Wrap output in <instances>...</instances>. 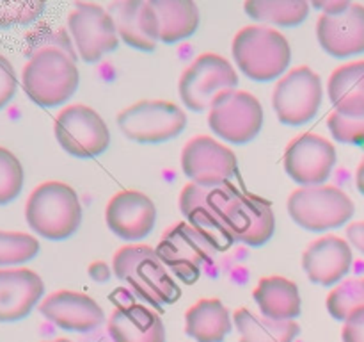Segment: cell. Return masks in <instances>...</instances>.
Listing matches in <instances>:
<instances>
[{"instance_id": "603a6c76", "label": "cell", "mask_w": 364, "mask_h": 342, "mask_svg": "<svg viewBox=\"0 0 364 342\" xmlns=\"http://www.w3.org/2000/svg\"><path fill=\"white\" fill-rule=\"evenodd\" d=\"M107 330L112 342H166V326L155 310L121 305L110 314Z\"/></svg>"}, {"instance_id": "5b68a950", "label": "cell", "mask_w": 364, "mask_h": 342, "mask_svg": "<svg viewBox=\"0 0 364 342\" xmlns=\"http://www.w3.org/2000/svg\"><path fill=\"white\" fill-rule=\"evenodd\" d=\"M287 207L291 219L309 232H327L343 227L355 212L350 196L336 185L295 189Z\"/></svg>"}, {"instance_id": "ac0fdd59", "label": "cell", "mask_w": 364, "mask_h": 342, "mask_svg": "<svg viewBox=\"0 0 364 342\" xmlns=\"http://www.w3.org/2000/svg\"><path fill=\"white\" fill-rule=\"evenodd\" d=\"M39 312L55 326L77 333H89L105 323V312L98 301L77 291L52 292L41 301Z\"/></svg>"}, {"instance_id": "b9f144b4", "label": "cell", "mask_w": 364, "mask_h": 342, "mask_svg": "<svg viewBox=\"0 0 364 342\" xmlns=\"http://www.w3.org/2000/svg\"><path fill=\"white\" fill-rule=\"evenodd\" d=\"M355 185H358L359 192L364 195V157L361 162H359L358 171H355Z\"/></svg>"}, {"instance_id": "5bb4252c", "label": "cell", "mask_w": 364, "mask_h": 342, "mask_svg": "<svg viewBox=\"0 0 364 342\" xmlns=\"http://www.w3.org/2000/svg\"><path fill=\"white\" fill-rule=\"evenodd\" d=\"M276 230V216L267 200L249 192H238L226 205L223 232L230 242L247 246L267 244Z\"/></svg>"}, {"instance_id": "3957f363", "label": "cell", "mask_w": 364, "mask_h": 342, "mask_svg": "<svg viewBox=\"0 0 364 342\" xmlns=\"http://www.w3.org/2000/svg\"><path fill=\"white\" fill-rule=\"evenodd\" d=\"M233 59L245 77L269 82L288 70L291 48L288 39L276 28L247 25L235 34L231 45Z\"/></svg>"}, {"instance_id": "f546056e", "label": "cell", "mask_w": 364, "mask_h": 342, "mask_svg": "<svg viewBox=\"0 0 364 342\" xmlns=\"http://www.w3.org/2000/svg\"><path fill=\"white\" fill-rule=\"evenodd\" d=\"M364 306V278L340 281L327 296V310L338 321H347L355 310Z\"/></svg>"}, {"instance_id": "d6986e66", "label": "cell", "mask_w": 364, "mask_h": 342, "mask_svg": "<svg viewBox=\"0 0 364 342\" xmlns=\"http://www.w3.org/2000/svg\"><path fill=\"white\" fill-rule=\"evenodd\" d=\"M320 46L336 59L364 53V6L350 2L336 14H320L316 21Z\"/></svg>"}, {"instance_id": "484cf974", "label": "cell", "mask_w": 364, "mask_h": 342, "mask_svg": "<svg viewBox=\"0 0 364 342\" xmlns=\"http://www.w3.org/2000/svg\"><path fill=\"white\" fill-rule=\"evenodd\" d=\"M230 312L217 298H203L185 314V331L198 342H223L231 331Z\"/></svg>"}, {"instance_id": "7402d4cb", "label": "cell", "mask_w": 364, "mask_h": 342, "mask_svg": "<svg viewBox=\"0 0 364 342\" xmlns=\"http://www.w3.org/2000/svg\"><path fill=\"white\" fill-rule=\"evenodd\" d=\"M43 294L45 284L32 269H0V323H13L27 317Z\"/></svg>"}, {"instance_id": "1f68e13d", "label": "cell", "mask_w": 364, "mask_h": 342, "mask_svg": "<svg viewBox=\"0 0 364 342\" xmlns=\"http://www.w3.org/2000/svg\"><path fill=\"white\" fill-rule=\"evenodd\" d=\"M23 178V166L18 157L0 146V205L11 203L20 196Z\"/></svg>"}, {"instance_id": "9a60e30c", "label": "cell", "mask_w": 364, "mask_h": 342, "mask_svg": "<svg viewBox=\"0 0 364 342\" xmlns=\"http://www.w3.org/2000/svg\"><path fill=\"white\" fill-rule=\"evenodd\" d=\"M334 164L336 148L333 142L311 132L291 139L284 152V170L288 177L302 187L326 184Z\"/></svg>"}, {"instance_id": "d4e9b609", "label": "cell", "mask_w": 364, "mask_h": 342, "mask_svg": "<svg viewBox=\"0 0 364 342\" xmlns=\"http://www.w3.org/2000/svg\"><path fill=\"white\" fill-rule=\"evenodd\" d=\"M256 305L263 317L274 321H294L302 306L297 284L284 276H265L252 292Z\"/></svg>"}, {"instance_id": "ffe728a7", "label": "cell", "mask_w": 364, "mask_h": 342, "mask_svg": "<svg viewBox=\"0 0 364 342\" xmlns=\"http://www.w3.org/2000/svg\"><path fill=\"white\" fill-rule=\"evenodd\" d=\"M354 255L348 241L338 235H323L313 241L302 253V267L306 276L316 285L331 287L347 276Z\"/></svg>"}, {"instance_id": "4316f807", "label": "cell", "mask_w": 364, "mask_h": 342, "mask_svg": "<svg viewBox=\"0 0 364 342\" xmlns=\"http://www.w3.org/2000/svg\"><path fill=\"white\" fill-rule=\"evenodd\" d=\"M159 16L160 41L173 45L199 27V7L192 0H149Z\"/></svg>"}, {"instance_id": "ab89813d", "label": "cell", "mask_w": 364, "mask_h": 342, "mask_svg": "<svg viewBox=\"0 0 364 342\" xmlns=\"http://www.w3.org/2000/svg\"><path fill=\"white\" fill-rule=\"evenodd\" d=\"M87 273H89V276L92 278V280L98 281V284H103V281H109L112 271H110L109 264H107V262H103V260H95V262L89 266Z\"/></svg>"}, {"instance_id": "83f0119b", "label": "cell", "mask_w": 364, "mask_h": 342, "mask_svg": "<svg viewBox=\"0 0 364 342\" xmlns=\"http://www.w3.org/2000/svg\"><path fill=\"white\" fill-rule=\"evenodd\" d=\"M233 323L240 342H294L301 330L295 321H274L249 309L235 310Z\"/></svg>"}, {"instance_id": "e575fe53", "label": "cell", "mask_w": 364, "mask_h": 342, "mask_svg": "<svg viewBox=\"0 0 364 342\" xmlns=\"http://www.w3.org/2000/svg\"><path fill=\"white\" fill-rule=\"evenodd\" d=\"M327 125L338 142H343V145H363L364 142V118L354 120V118L341 116L334 110L331 113Z\"/></svg>"}, {"instance_id": "8fae6325", "label": "cell", "mask_w": 364, "mask_h": 342, "mask_svg": "<svg viewBox=\"0 0 364 342\" xmlns=\"http://www.w3.org/2000/svg\"><path fill=\"white\" fill-rule=\"evenodd\" d=\"M208 125L215 135L233 145H247L263 127V107L247 91L223 93L208 110Z\"/></svg>"}, {"instance_id": "9c48e42d", "label": "cell", "mask_w": 364, "mask_h": 342, "mask_svg": "<svg viewBox=\"0 0 364 342\" xmlns=\"http://www.w3.org/2000/svg\"><path fill=\"white\" fill-rule=\"evenodd\" d=\"M323 98L322 78L309 66H297L277 81L272 107L281 123L301 127L311 121Z\"/></svg>"}, {"instance_id": "277c9868", "label": "cell", "mask_w": 364, "mask_h": 342, "mask_svg": "<svg viewBox=\"0 0 364 342\" xmlns=\"http://www.w3.org/2000/svg\"><path fill=\"white\" fill-rule=\"evenodd\" d=\"M77 61L57 48L39 50L21 71V88L41 107L66 103L78 88Z\"/></svg>"}, {"instance_id": "836d02e7", "label": "cell", "mask_w": 364, "mask_h": 342, "mask_svg": "<svg viewBox=\"0 0 364 342\" xmlns=\"http://www.w3.org/2000/svg\"><path fill=\"white\" fill-rule=\"evenodd\" d=\"M45 9V4L38 0H9L0 2V27L32 24Z\"/></svg>"}, {"instance_id": "6da1fadb", "label": "cell", "mask_w": 364, "mask_h": 342, "mask_svg": "<svg viewBox=\"0 0 364 342\" xmlns=\"http://www.w3.org/2000/svg\"><path fill=\"white\" fill-rule=\"evenodd\" d=\"M82 203L77 191L64 182L50 180L31 192L25 205L28 227L50 241H63L80 228Z\"/></svg>"}, {"instance_id": "8992f818", "label": "cell", "mask_w": 364, "mask_h": 342, "mask_svg": "<svg viewBox=\"0 0 364 342\" xmlns=\"http://www.w3.org/2000/svg\"><path fill=\"white\" fill-rule=\"evenodd\" d=\"M117 127L130 141L159 145L178 138L187 127V114L167 100H141L117 114Z\"/></svg>"}, {"instance_id": "2e32d148", "label": "cell", "mask_w": 364, "mask_h": 342, "mask_svg": "<svg viewBox=\"0 0 364 342\" xmlns=\"http://www.w3.org/2000/svg\"><path fill=\"white\" fill-rule=\"evenodd\" d=\"M181 170L191 182L223 184L237 173V157L226 145L210 135L192 138L181 150Z\"/></svg>"}, {"instance_id": "7a4b0ae2", "label": "cell", "mask_w": 364, "mask_h": 342, "mask_svg": "<svg viewBox=\"0 0 364 342\" xmlns=\"http://www.w3.org/2000/svg\"><path fill=\"white\" fill-rule=\"evenodd\" d=\"M112 269L121 281L149 305H167L180 296L176 281L156 249L146 244H127L117 249Z\"/></svg>"}, {"instance_id": "52a82bcc", "label": "cell", "mask_w": 364, "mask_h": 342, "mask_svg": "<svg viewBox=\"0 0 364 342\" xmlns=\"http://www.w3.org/2000/svg\"><path fill=\"white\" fill-rule=\"evenodd\" d=\"M238 75L233 64L219 53H201L196 57L178 82L181 102L191 110H210L223 93L235 91Z\"/></svg>"}, {"instance_id": "4dcf8cb0", "label": "cell", "mask_w": 364, "mask_h": 342, "mask_svg": "<svg viewBox=\"0 0 364 342\" xmlns=\"http://www.w3.org/2000/svg\"><path fill=\"white\" fill-rule=\"evenodd\" d=\"M39 253V241L25 232L0 230V266H18Z\"/></svg>"}, {"instance_id": "e0dca14e", "label": "cell", "mask_w": 364, "mask_h": 342, "mask_svg": "<svg viewBox=\"0 0 364 342\" xmlns=\"http://www.w3.org/2000/svg\"><path fill=\"white\" fill-rule=\"evenodd\" d=\"M107 227L123 241L135 242L151 234L156 223V207L141 191H119L105 209Z\"/></svg>"}, {"instance_id": "60d3db41", "label": "cell", "mask_w": 364, "mask_h": 342, "mask_svg": "<svg viewBox=\"0 0 364 342\" xmlns=\"http://www.w3.org/2000/svg\"><path fill=\"white\" fill-rule=\"evenodd\" d=\"M77 342H112V337L109 335V330L102 326L95 331H89V333H82V337Z\"/></svg>"}, {"instance_id": "30bf717a", "label": "cell", "mask_w": 364, "mask_h": 342, "mask_svg": "<svg viewBox=\"0 0 364 342\" xmlns=\"http://www.w3.org/2000/svg\"><path fill=\"white\" fill-rule=\"evenodd\" d=\"M60 148L78 159H92L109 148L110 132L95 109L82 103L60 110L53 123Z\"/></svg>"}, {"instance_id": "f1b7e54d", "label": "cell", "mask_w": 364, "mask_h": 342, "mask_svg": "<svg viewBox=\"0 0 364 342\" xmlns=\"http://www.w3.org/2000/svg\"><path fill=\"white\" fill-rule=\"evenodd\" d=\"M244 9L249 18L263 24L295 27L309 14V2L306 0H247Z\"/></svg>"}, {"instance_id": "ba28073f", "label": "cell", "mask_w": 364, "mask_h": 342, "mask_svg": "<svg viewBox=\"0 0 364 342\" xmlns=\"http://www.w3.org/2000/svg\"><path fill=\"white\" fill-rule=\"evenodd\" d=\"M219 249L212 235L183 221L164 232L156 246L160 260L185 281H194L201 267L208 264Z\"/></svg>"}, {"instance_id": "74e56055", "label": "cell", "mask_w": 364, "mask_h": 342, "mask_svg": "<svg viewBox=\"0 0 364 342\" xmlns=\"http://www.w3.org/2000/svg\"><path fill=\"white\" fill-rule=\"evenodd\" d=\"M348 244L354 246L361 255H364V221H355L347 227Z\"/></svg>"}, {"instance_id": "7c38bea8", "label": "cell", "mask_w": 364, "mask_h": 342, "mask_svg": "<svg viewBox=\"0 0 364 342\" xmlns=\"http://www.w3.org/2000/svg\"><path fill=\"white\" fill-rule=\"evenodd\" d=\"M68 27L77 56L85 63H96L119 45L112 16L98 4H75L68 14Z\"/></svg>"}, {"instance_id": "f35d334b", "label": "cell", "mask_w": 364, "mask_h": 342, "mask_svg": "<svg viewBox=\"0 0 364 342\" xmlns=\"http://www.w3.org/2000/svg\"><path fill=\"white\" fill-rule=\"evenodd\" d=\"M313 6L322 11V14H336L350 6V0H315Z\"/></svg>"}, {"instance_id": "cb8c5ba5", "label": "cell", "mask_w": 364, "mask_h": 342, "mask_svg": "<svg viewBox=\"0 0 364 342\" xmlns=\"http://www.w3.org/2000/svg\"><path fill=\"white\" fill-rule=\"evenodd\" d=\"M329 100L341 116L364 118V59L336 68L327 82Z\"/></svg>"}, {"instance_id": "7bdbcfd3", "label": "cell", "mask_w": 364, "mask_h": 342, "mask_svg": "<svg viewBox=\"0 0 364 342\" xmlns=\"http://www.w3.org/2000/svg\"><path fill=\"white\" fill-rule=\"evenodd\" d=\"M45 342H73L70 338H53V341H45Z\"/></svg>"}, {"instance_id": "d6a6232c", "label": "cell", "mask_w": 364, "mask_h": 342, "mask_svg": "<svg viewBox=\"0 0 364 342\" xmlns=\"http://www.w3.org/2000/svg\"><path fill=\"white\" fill-rule=\"evenodd\" d=\"M57 48L60 52L68 53L77 61V50H75L73 39L66 32V28L60 27H38L34 32L27 36V56L32 57L39 50Z\"/></svg>"}, {"instance_id": "44dd1931", "label": "cell", "mask_w": 364, "mask_h": 342, "mask_svg": "<svg viewBox=\"0 0 364 342\" xmlns=\"http://www.w3.org/2000/svg\"><path fill=\"white\" fill-rule=\"evenodd\" d=\"M107 11L112 16L117 36L128 46L142 52L155 50L160 41V25L149 0H117Z\"/></svg>"}, {"instance_id": "4fadbf2b", "label": "cell", "mask_w": 364, "mask_h": 342, "mask_svg": "<svg viewBox=\"0 0 364 342\" xmlns=\"http://www.w3.org/2000/svg\"><path fill=\"white\" fill-rule=\"evenodd\" d=\"M238 192L231 182L210 185L191 182L180 192V210L191 224L212 235L219 248H228L231 242L223 232V216L226 205Z\"/></svg>"}, {"instance_id": "d590c367", "label": "cell", "mask_w": 364, "mask_h": 342, "mask_svg": "<svg viewBox=\"0 0 364 342\" xmlns=\"http://www.w3.org/2000/svg\"><path fill=\"white\" fill-rule=\"evenodd\" d=\"M18 88V78L14 68L4 56H0V109L13 100Z\"/></svg>"}, {"instance_id": "8d00e7d4", "label": "cell", "mask_w": 364, "mask_h": 342, "mask_svg": "<svg viewBox=\"0 0 364 342\" xmlns=\"http://www.w3.org/2000/svg\"><path fill=\"white\" fill-rule=\"evenodd\" d=\"M341 338L343 342H364V306L345 321Z\"/></svg>"}]
</instances>
